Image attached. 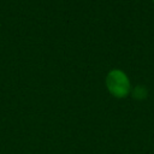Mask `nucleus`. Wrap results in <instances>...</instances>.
Masks as SVG:
<instances>
[{"instance_id": "obj_3", "label": "nucleus", "mask_w": 154, "mask_h": 154, "mask_svg": "<svg viewBox=\"0 0 154 154\" xmlns=\"http://www.w3.org/2000/svg\"><path fill=\"white\" fill-rule=\"evenodd\" d=\"M153 2H154V0H153Z\"/></svg>"}, {"instance_id": "obj_1", "label": "nucleus", "mask_w": 154, "mask_h": 154, "mask_svg": "<svg viewBox=\"0 0 154 154\" xmlns=\"http://www.w3.org/2000/svg\"><path fill=\"white\" fill-rule=\"evenodd\" d=\"M106 87L108 91L118 99L126 97L131 93V83L128 75L119 70L113 69L106 76Z\"/></svg>"}, {"instance_id": "obj_2", "label": "nucleus", "mask_w": 154, "mask_h": 154, "mask_svg": "<svg viewBox=\"0 0 154 154\" xmlns=\"http://www.w3.org/2000/svg\"><path fill=\"white\" fill-rule=\"evenodd\" d=\"M131 94L136 100H144L148 95V90L143 85H137L134 89H131Z\"/></svg>"}]
</instances>
